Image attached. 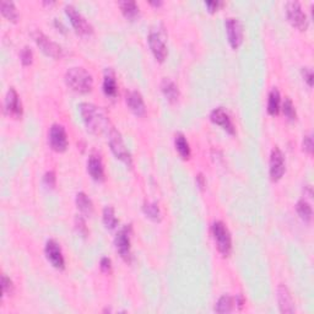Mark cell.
Segmentation results:
<instances>
[{"label":"cell","mask_w":314,"mask_h":314,"mask_svg":"<svg viewBox=\"0 0 314 314\" xmlns=\"http://www.w3.org/2000/svg\"><path fill=\"white\" fill-rule=\"evenodd\" d=\"M80 113L84 119L85 126L94 134H103V133L110 134L111 130L113 129L110 117L104 112L103 108L98 107V106L82 102L80 104Z\"/></svg>","instance_id":"cell-1"},{"label":"cell","mask_w":314,"mask_h":314,"mask_svg":"<svg viewBox=\"0 0 314 314\" xmlns=\"http://www.w3.org/2000/svg\"><path fill=\"white\" fill-rule=\"evenodd\" d=\"M65 82L71 90L80 93L90 92L93 86V79L91 74L80 66H74L66 71Z\"/></svg>","instance_id":"cell-2"},{"label":"cell","mask_w":314,"mask_h":314,"mask_svg":"<svg viewBox=\"0 0 314 314\" xmlns=\"http://www.w3.org/2000/svg\"><path fill=\"white\" fill-rule=\"evenodd\" d=\"M211 232H213L214 240H215L219 252L224 257H229L231 251H232V237H231V233L226 225L220 220L215 221L211 226Z\"/></svg>","instance_id":"cell-3"},{"label":"cell","mask_w":314,"mask_h":314,"mask_svg":"<svg viewBox=\"0 0 314 314\" xmlns=\"http://www.w3.org/2000/svg\"><path fill=\"white\" fill-rule=\"evenodd\" d=\"M108 143H110L111 150H112V152L115 154V156L117 158L123 161L127 166L133 165L132 155H130L129 150L126 147V144H124L121 134L117 132L115 128H113L110 132V134H108Z\"/></svg>","instance_id":"cell-4"},{"label":"cell","mask_w":314,"mask_h":314,"mask_svg":"<svg viewBox=\"0 0 314 314\" xmlns=\"http://www.w3.org/2000/svg\"><path fill=\"white\" fill-rule=\"evenodd\" d=\"M286 15L288 21L296 29L304 31L308 27V18L302 10L301 4L298 2H288L286 4Z\"/></svg>","instance_id":"cell-5"},{"label":"cell","mask_w":314,"mask_h":314,"mask_svg":"<svg viewBox=\"0 0 314 314\" xmlns=\"http://www.w3.org/2000/svg\"><path fill=\"white\" fill-rule=\"evenodd\" d=\"M33 38H35L37 46L42 49V52L48 57L55 58V59H59L64 55V51L62 47L58 43H55L54 41H52L51 38L47 37L43 32L41 31H35L33 32Z\"/></svg>","instance_id":"cell-6"},{"label":"cell","mask_w":314,"mask_h":314,"mask_svg":"<svg viewBox=\"0 0 314 314\" xmlns=\"http://www.w3.org/2000/svg\"><path fill=\"white\" fill-rule=\"evenodd\" d=\"M65 13H66V15L69 16V19H70V22H71V25H73L75 31L79 33V35H81V36L92 35V32H93L92 25L86 20L84 16H82L79 11L75 9L73 5H66Z\"/></svg>","instance_id":"cell-7"},{"label":"cell","mask_w":314,"mask_h":314,"mask_svg":"<svg viewBox=\"0 0 314 314\" xmlns=\"http://www.w3.org/2000/svg\"><path fill=\"white\" fill-rule=\"evenodd\" d=\"M48 141L54 151H65L66 147H68V135H66L65 128L60 126V124H53L51 129H49Z\"/></svg>","instance_id":"cell-8"},{"label":"cell","mask_w":314,"mask_h":314,"mask_svg":"<svg viewBox=\"0 0 314 314\" xmlns=\"http://www.w3.org/2000/svg\"><path fill=\"white\" fill-rule=\"evenodd\" d=\"M227 32V38L229 42L233 49H237L243 42V26L242 22L236 18H229L226 19L225 22Z\"/></svg>","instance_id":"cell-9"},{"label":"cell","mask_w":314,"mask_h":314,"mask_svg":"<svg viewBox=\"0 0 314 314\" xmlns=\"http://www.w3.org/2000/svg\"><path fill=\"white\" fill-rule=\"evenodd\" d=\"M285 157L279 147H274L270 155V162H269V173L274 182L281 179L285 173Z\"/></svg>","instance_id":"cell-10"},{"label":"cell","mask_w":314,"mask_h":314,"mask_svg":"<svg viewBox=\"0 0 314 314\" xmlns=\"http://www.w3.org/2000/svg\"><path fill=\"white\" fill-rule=\"evenodd\" d=\"M147 42H149L150 49H151L152 54L156 58V60L162 63L166 59V57H167V46H166V42L162 36H161V33L156 31H150Z\"/></svg>","instance_id":"cell-11"},{"label":"cell","mask_w":314,"mask_h":314,"mask_svg":"<svg viewBox=\"0 0 314 314\" xmlns=\"http://www.w3.org/2000/svg\"><path fill=\"white\" fill-rule=\"evenodd\" d=\"M130 232H132V227L127 226L123 227L118 233H117L116 238H115V246L117 252L121 254V257L123 259H126L127 262L130 260Z\"/></svg>","instance_id":"cell-12"},{"label":"cell","mask_w":314,"mask_h":314,"mask_svg":"<svg viewBox=\"0 0 314 314\" xmlns=\"http://www.w3.org/2000/svg\"><path fill=\"white\" fill-rule=\"evenodd\" d=\"M44 253L48 259V262L52 264L54 268L57 269H64L65 266V260H64V255L60 248L59 243L54 240L47 241L46 248H44Z\"/></svg>","instance_id":"cell-13"},{"label":"cell","mask_w":314,"mask_h":314,"mask_svg":"<svg viewBox=\"0 0 314 314\" xmlns=\"http://www.w3.org/2000/svg\"><path fill=\"white\" fill-rule=\"evenodd\" d=\"M5 112L11 117L20 118L22 116V103L20 101L18 92L14 87H10L8 91L7 97H5Z\"/></svg>","instance_id":"cell-14"},{"label":"cell","mask_w":314,"mask_h":314,"mask_svg":"<svg viewBox=\"0 0 314 314\" xmlns=\"http://www.w3.org/2000/svg\"><path fill=\"white\" fill-rule=\"evenodd\" d=\"M210 119L213 123L220 126L222 129L226 130L227 133H230V134H235L236 129L232 123V119L230 118L229 113H227L222 107L215 108V110L210 113Z\"/></svg>","instance_id":"cell-15"},{"label":"cell","mask_w":314,"mask_h":314,"mask_svg":"<svg viewBox=\"0 0 314 314\" xmlns=\"http://www.w3.org/2000/svg\"><path fill=\"white\" fill-rule=\"evenodd\" d=\"M126 102L129 107V110L134 113L135 116L141 117L146 113V107H145V102H144L143 96L139 91H129L127 92L126 96Z\"/></svg>","instance_id":"cell-16"},{"label":"cell","mask_w":314,"mask_h":314,"mask_svg":"<svg viewBox=\"0 0 314 314\" xmlns=\"http://www.w3.org/2000/svg\"><path fill=\"white\" fill-rule=\"evenodd\" d=\"M277 302H279V308L281 313H293L294 304L292 296L290 291L285 285H279L277 287Z\"/></svg>","instance_id":"cell-17"},{"label":"cell","mask_w":314,"mask_h":314,"mask_svg":"<svg viewBox=\"0 0 314 314\" xmlns=\"http://www.w3.org/2000/svg\"><path fill=\"white\" fill-rule=\"evenodd\" d=\"M87 172L94 180L101 182V180L104 179V168L101 157L96 156V155H91V156L88 157Z\"/></svg>","instance_id":"cell-18"},{"label":"cell","mask_w":314,"mask_h":314,"mask_svg":"<svg viewBox=\"0 0 314 314\" xmlns=\"http://www.w3.org/2000/svg\"><path fill=\"white\" fill-rule=\"evenodd\" d=\"M161 90H162L165 97L171 102V103H174V102L178 101L179 98L178 86L176 85V82L172 81L171 79H167V77H166V79L162 80V82H161Z\"/></svg>","instance_id":"cell-19"},{"label":"cell","mask_w":314,"mask_h":314,"mask_svg":"<svg viewBox=\"0 0 314 314\" xmlns=\"http://www.w3.org/2000/svg\"><path fill=\"white\" fill-rule=\"evenodd\" d=\"M119 7H121L122 13L126 16L128 20L135 21L136 19L140 16V9L139 5L133 0H126V2H119Z\"/></svg>","instance_id":"cell-20"},{"label":"cell","mask_w":314,"mask_h":314,"mask_svg":"<svg viewBox=\"0 0 314 314\" xmlns=\"http://www.w3.org/2000/svg\"><path fill=\"white\" fill-rule=\"evenodd\" d=\"M117 81L115 73L112 70H106L104 79H103V92L106 96L108 97H116L117 96Z\"/></svg>","instance_id":"cell-21"},{"label":"cell","mask_w":314,"mask_h":314,"mask_svg":"<svg viewBox=\"0 0 314 314\" xmlns=\"http://www.w3.org/2000/svg\"><path fill=\"white\" fill-rule=\"evenodd\" d=\"M236 299L233 297H231L230 294H224L219 298L218 303L215 305V312L225 314V313H231L235 309Z\"/></svg>","instance_id":"cell-22"},{"label":"cell","mask_w":314,"mask_h":314,"mask_svg":"<svg viewBox=\"0 0 314 314\" xmlns=\"http://www.w3.org/2000/svg\"><path fill=\"white\" fill-rule=\"evenodd\" d=\"M76 205L77 209L81 211L85 215H91L93 213V204L92 200L88 198L84 191H80L76 194Z\"/></svg>","instance_id":"cell-23"},{"label":"cell","mask_w":314,"mask_h":314,"mask_svg":"<svg viewBox=\"0 0 314 314\" xmlns=\"http://www.w3.org/2000/svg\"><path fill=\"white\" fill-rule=\"evenodd\" d=\"M280 92L276 87H274L269 92V98H268V112L269 115L276 116L280 112Z\"/></svg>","instance_id":"cell-24"},{"label":"cell","mask_w":314,"mask_h":314,"mask_svg":"<svg viewBox=\"0 0 314 314\" xmlns=\"http://www.w3.org/2000/svg\"><path fill=\"white\" fill-rule=\"evenodd\" d=\"M0 10H2V14L8 19V20L16 22L19 19V13L18 9H16L15 4L13 2H7V0H3L0 3Z\"/></svg>","instance_id":"cell-25"},{"label":"cell","mask_w":314,"mask_h":314,"mask_svg":"<svg viewBox=\"0 0 314 314\" xmlns=\"http://www.w3.org/2000/svg\"><path fill=\"white\" fill-rule=\"evenodd\" d=\"M174 145H176L177 151L179 152V155L183 158H189L190 157V146L189 143L185 139V136L182 133H178L174 138Z\"/></svg>","instance_id":"cell-26"},{"label":"cell","mask_w":314,"mask_h":314,"mask_svg":"<svg viewBox=\"0 0 314 314\" xmlns=\"http://www.w3.org/2000/svg\"><path fill=\"white\" fill-rule=\"evenodd\" d=\"M144 214L150 219V220L158 222L161 221V210L158 207V205L156 202H151V201H145L144 202L143 206Z\"/></svg>","instance_id":"cell-27"},{"label":"cell","mask_w":314,"mask_h":314,"mask_svg":"<svg viewBox=\"0 0 314 314\" xmlns=\"http://www.w3.org/2000/svg\"><path fill=\"white\" fill-rule=\"evenodd\" d=\"M102 219H103V224L107 229L115 230L118 226V219L116 218L115 209L112 206H106L103 209V214H102Z\"/></svg>","instance_id":"cell-28"},{"label":"cell","mask_w":314,"mask_h":314,"mask_svg":"<svg viewBox=\"0 0 314 314\" xmlns=\"http://www.w3.org/2000/svg\"><path fill=\"white\" fill-rule=\"evenodd\" d=\"M296 210H297V213H298L299 218H301L303 221L309 222L310 220H312V215H313L312 206H310V205L308 204L304 199L298 200V202H297V205H296Z\"/></svg>","instance_id":"cell-29"},{"label":"cell","mask_w":314,"mask_h":314,"mask_svg":"<svg viewBox=\"0 0 314 314\" xmlns=\"http://www.w3.org/2000/svg\"><path fill=\"white\" fill-rule=\"evenodd\" d=\"M282 112L283 115H285V117L287 119H290V121H294L296 119V110H294V106L292 103V101H291L288 97H286L285 101H283V104H282Z\"/></svg>","instance_id":"cell-30"},{"label":"cell","mask_w":314,"mask_h":314,"mask_svg":"<svg viewBox=\"0 0 314 314\" xmlns=\"http://www.w3.org/2000/svg\"><path fill=\"white\" fill-rule=\"evenodd\" d=\"M20 59H21V63L24 64V65H30V64H32L33 62V53L31 51V48L30 47H24V48L21 49V53H20Z\"/></svg>","instance_id":"cell-31"},{"label":"cell","mask_w":314,"mask_h":314,"mask_svg":"<svg viewBox=\"0 0 314 314\" xmlns=\"http://www.w3.org/2000/svg\"><path fill=\"white\" fill-rule=\"evenodd\" d=\"M2 290L3 294H11L14 292V285L13 281L7 276V275H3L2 276Z\"/></svg>","instance_id":"cell-32"},{"label":"cell","mask_w":314,"mask_h":314,"mask_svg":"<svg viewBox=\"0 0 314 314\" xmlns=\"http://www.w3.org/2000/svg\"><path fill=\"white\" fill-rule=\"evenodd\" d=\"M302 147H303V151L307 152V154H312L313 152V138L312 135H305L303 138V141H302Z\"/></svg>","instance_id":"cell-33"},{"label":"cell","mask_w":314,"mask_h":314,"mask_svg":"<svg viewBox=\"0 0 314 314\" xmlns=\"http://www.w3.org/2000/svg\"><path fill=\"white\" fill-rule=\"evenodd\" d=\"M55 180H57V178H55V173L53 171L47 172V173L44 174L43 182L48 188H54L55 187Z\"/></svg>","instance_id":"cell-34"},{"label":"cell","mask_w":314,"mask_h":314,"mask_svg":"<svg viewBox=\"0 0 314 314\" xmlns=\"http://www.w3.org/2000/svg\"><path fill=\"white\" fill-rule=\"evenodd\" d=\"M302 76H303L304 81L307 82L309 87L313 86V70L310 68H303L302 69Z\"/></svg>","instance_id":"cell-35"},{"label":"cell","mask_w":314,"mask_h":314,"mask_svg":"<svg viewBox=\"0 0 314 314\" xmlns=\"http://www.w3.org/2000/svg\"><path fill=\"white\" fill-rule=\"evenodd\" d=\"M101 270L104 271V272H110L111 269H112V262H111L110 258L107 257H103L101 259Z\"/></svg>","instance_id":"cell-36"},{"label":"cell","mask_w":314,"mask_h":314,"mask_svg":"<svg viewBox=\"0 0 314 314\" xmlns=\"http://www.w3.org/2000/svg\"><path fill=\"white\" fill-rule=\"evenodd\" d=\"M76 225H77L76 227L80 226V229H77V230H79V232H82V233H84V235H86V232H87V231H86L84 219L80 218V216H77V218H76Z\"/></svg>","instance_id":"cell-37"},{"label":"cell","mask_w":314,"mask_h":314,"mask_svg":"<svg viewBox=\"0 0 314 314\" xmlns=\"http://www.w3.org/2000/svg\"><path fill=\"white\" fill-rule=\"evenodd\" d=\"M205 5H206V7L209 8V10L211 11V13H213V11L219 9V7L221 5V3L220 2H206L205 3Z\"/></svg>","instance_id":"cell-38"},{"label":"cell","mask_w":314,"mask_h":314,"mask_svg":"<svg viewBox=\"0 0 314 314\" xmlns=\"http://www.w3.org/2000/svg\"><path fill=\"white\" fill-rule=\"evenodd\" d=\"M196 183H198L200 189H202L205 187V179H204V176H202L201 173H199L198 176H196Z\"/></svg>","instance_id":"cell-39"},{"label":"cell","mask_w":314,"mask_h":314,"mask_svg":"<svg viewBox=\"0 0 314 314\" xmlns=\"http://www.w3.org/2000/svg\"><path fill=\"white\" fill-rule=\"evenodd\" d=\"M150 4L151 5H155V7H160V5H162V2H150Z\"/></svg>","instance_id":"cell-40"}]
</instances>
